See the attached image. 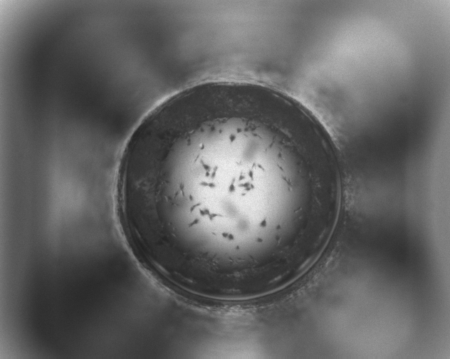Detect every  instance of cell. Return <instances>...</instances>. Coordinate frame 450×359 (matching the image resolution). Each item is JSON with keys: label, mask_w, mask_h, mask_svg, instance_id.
I'll return each instance as SVG.
<instances>
[{"label": "cell", "mask_w": 450, "mask_h": 359, "mask_svg": "<svg viewBox=\"0 0 450 359\" xmlns=\"http://www.w3.org/2000/svg\"><path fill=\"white\" fill-rule=\"evenodd\" d=\"M117 184L146 259L172 287L243 299L315 259L340 204L328 132L295 100L210 83L166 100L130 137Z\"/></svg>", "instance_id": "6da1fadb"}]
</instances>
